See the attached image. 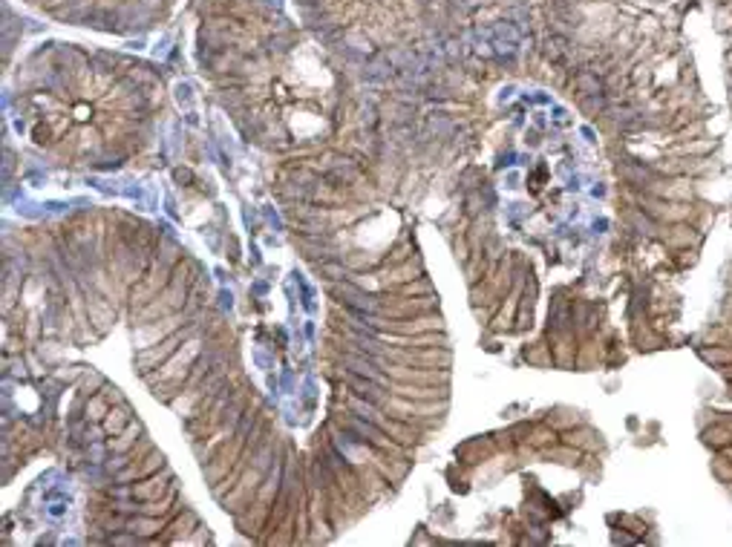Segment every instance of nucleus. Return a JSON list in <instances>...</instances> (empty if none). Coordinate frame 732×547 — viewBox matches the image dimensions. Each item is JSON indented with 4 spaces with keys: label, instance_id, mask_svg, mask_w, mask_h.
<instances>
[{
    "label": "nucleus",
    "instance_id": "obj_2",
    "mask_svg": "<svg viewBox=\"0 0 732 547\" xmlns=\"http://www.w3.org/2000/svg\"><path fill=\"white\" fill-rule=\"evenodd\" d=\"M127 530H130V533H145V536H148V533H156V530H159V521H153V518H138V521L130 518V521H127Z\"/></svg>",
    "mask_w": 732,
    "mask_h": 547
},
{
    "label": "nucleus",
    "instance_id": "obj_1",
    "mask_svg": "<svg viewBox=\"0 0 732 547\" xmlns=\"http://www.w3.org/2000/svg\"><path fill=\"white\" fill-rule=\"evenodd\" d=\"M130 423H133V421H130V409L122 403L119 409H110V412H107V418H104V430L113 432V435H122V432H124V426H130Z\"/></svg>",
    "mask_w": 732,
    "mask_h": 547
}]
</instances>
